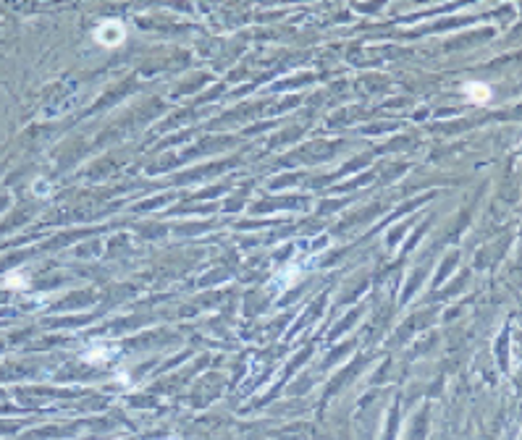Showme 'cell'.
Returning <instances> with one entry per match:
<instances>
[{
    "label": "cell",
    "mask_w": 522,
    "mask_h": 440,
    "mask_svg": "<svg viewBox=\"0 0 522 440\" xmlns=\"http://www.w3.org/2000/svg\"><path fill=\"white\" fill-rule=\"evenodd\" d=\"M95 40H97L102 47H119V45L126 40V27H124L121 21H115V19L102 21L100 27L95 29Z\"/></svg>",
    "instance_id": "obj_1"
},
{
    "label": "cell",
    "mask_w": 522,
    "mask_h": 440,
    "mask_svg": "<svg viewBox=\"0 0 522 440\" xmlns=\"http://www.w3.org/2000/svg\"><path fill=\"white\" fill-rule=\"evenodd\" d=\"M465 95L473 102H488L491 100V87L480 84V82H470V84H465Z\"/></svg>",
    "instance_id": "obj_2"
},
{
    "label": "cell",
    "mask_w": 522,
    "mask_h": 440,
    "mask_svg": "<svg viewBox=\"0 0 522 440\" xmlns=\"http://www.w3.org/2000/svg\"><path fill=\"white\" fill-rule=\"evenodd\" d=\"M108 359V348H89V351H84V361H105Z\"/></svg>",
    "instance_id": "obj_3"
},
{
    "label": "cell",
    "mask_w": 522,
    "mask_h": 440,
    "mask_svg": "<svg viewBox=\"0 0 522 440\" xmlns=\"http://www.w3.org/2000/svg\"><path fill=\"white\" fill-rule=\"evenodd\" d=\"M3 283H6V286H27V278H24V275H8Z\"/></svg>",
    "instance_id": "obj_4"
},
{
    "label": "cell",
    "mask_w": 522,
    "mask_h": 440,
    "mask_svg": "<svg viewBox=\"0 0 522 440\" xmlns=\"http://www.w3.org/2000/svg\"><path fill=\"white\" fill-rule=\"evenodd\" d=\"M34 194H37V197H45V194H50L47 181H34Z\"/></svg>",
    "instance_id": "obj_5"
}]
</instances>
